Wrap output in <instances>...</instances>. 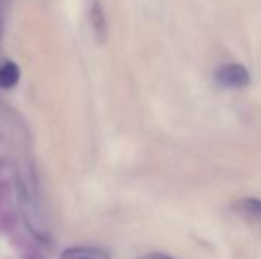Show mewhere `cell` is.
Returning a JSON list of instances; mask_svg holds the SVG:
<instances>
[{"instance_id": "1", "label": "cell", "mask_w": 261, "mask_h": 259, "mask_svg": "<svg viewBox=\"0 0 261 259\" xmlns=\"http://www.w3.org/2000/svg\"><path fill=\"white\" fill-rule=\"evenodd\" d=\"M216 82L226 89H243L251 82L249 70L237 63L223 64L214 73Z\"/></svg>"}, {"instance_id": "2", "label": "cell", "mask_w": 261, "mask_h": 259, "mask_svg": "<svg viewBox=\"0 0 261 259\" xmlns=\"http://www.w3.org/2000/svg\"><path fill=\"white\" fill-rule=\"evenodd\" d=\"M89 12H90V23H92L93 31H95V35L99 40H106V37H107V20H106V14H104L102 5L99 3V0H92Z\"/></svg>"}, {"instance_id": "3", "label": "cell", "mask_w": 261, "mask_h": 259, "mask_svg": "<svg viewBox=\"0 0 261 259\" xmlns=\"http://www.w3.org/2000/svg\"><path fill=\"white\" fill-rule=\"evenodd\" d=\"M60 259H110V256L95 247H70L61 253Z\"/></svg>"}, {"instance_id": "4", "label": "cell", "mask_w": 261, "mask_h": 259, "mask_svg": "<svg viewBox=\"0 0 261 259\" xmlns=\"http://www.w3.org/2000/svg\"><path fill=\"white\" fill-rule=\"evenodd\" d=\"M20 79V69L15 63L6 61L0 66V87L8 90L12 89Z\"/></svg>"}, {"instance_id": "5", "label": "cell", "mask_w": 261, "mask_h": 259, "mask_svg": "<svg viewBox=\"0 0 261 259\" xmlns=\"http://www.w3.org/2000/svg\"><path fill=\"white\" fill-rule=\"evenodd\" d=\"M237 208L240 212H243L245 215L257 220L261 223V200L260 198H254V197H249V198H243L237 203Z\"/></svg>"}, {"instance_id": "6", "label": "cell", "mask_w": 261, "mask_h": 259, "mask_svg": "<svg viewBox=\"0 0 261 259\" xmlns=\"http://www.w3.org/2000/svg\"><path fill=\"white\" fill-rule=\"evenodd\" d=\"M17 226V217L12 211L0 206V234H9Z\"/></svg>"}, {"instance_id": "7", "label": "cell", "mask_w": 261, "mask_h": 259, "mask_svg": "<svg viewBox=\"0 0 261 259\" xmlns=\"http://www.w3.org/2000/svg\"><path fill=\"white\" fill-rule=\"evenodd\" d=\"M138 259H173L170 258L168 255H164V253H148V255H144Z\"/></svg>"}, {"instance_id": "8", "label": "cell", "mask_w": 261, "mask_h": 259, "mask_svg": "<svg viewBox=\"0 0 261 259\" xmlns=\"http://www.w3.org/2000/svg\"><path fill=\"white\" fill-rule=\"evenodd\" d=\"M23 259H44L41 255H38V253H29V255H26Z\"/></svg>"}]
</instances>
